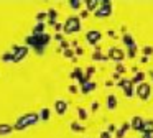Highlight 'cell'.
Instances as JSON below:
<instances>
[{
  "mask_svg": "<svg viewBox=\"0 0 153 138\" xmlns=\"http://www.w3.org/2000/svg\"><path fill=\"white\" fill-rule=\"evenodd\" d=\"M135 94L138 95L140 99H143V100H146V99L150 97V85L146 84V82H140V85L137 87Z\"/></svg>",
  "mask_w": 153,
  "mask_h": 138,
  "instance_id": "1",
  "label": "cell"
},
{
  "mask_svg": "<svg viewBox=\"0 0 153 138\" xmlns=\"http://www.w3.org/2000/svg\"><path fill=\"white\" fill-rule=\"evenodd\" d=\"M123 41H125V45H130V46H132L133 45V41H132V36H123Z\"/></svg>",
  "mask_w": 153,
  "mask_h": 138,
  "instance_id": "8",
  "label": "cell"
},
{
  "mask_svg": "<svg viewBox=\"0 0 153 138\" xmlns=\"http://www.w3.org/2000/svg\"><path fill=\"white\" fill-rule=\"evenodd\" d=\"M132 127L135 128V130H142V127H143V118H140V117H133Z\"/></svg>",
  "mask_w": 153,
  "mask_h": 138,
  "instance_id": "4",
  "label": "cell"
},
{
  "mask_svg": "<svg viewBox=\"0 0 153 138\" xmlns=\"http://www.w3.org/2000/svg\"><path fill=\"white\" fill-rule=\"evenodd\" d=\"M110 58L112 59H117V61H120V59H123V53L120 51V49H110Z\"/></svg>",
  "mask_w": 153,
  "mask_h": 138,
  "instance_id": "3",
  "label": "cell"
},
{
  "mask_svg": "<svg viewBox=\"0 0 153 138\" xmlns=\"http://www.w3.org/2000/svg\"><path fill=\"white\" fill-rule=\"evenodd\" d=\"M142 130L145 131V135H153V120H146V122H143Z\"/></svg>",
  "mask_w": 153,
  "mask_h": 138,
  "instance_id": "2",
  "label": "cell"
},
{
  "mask_svg": "<svg viewBox=\"0 0 153 138\" xmlns=\"http://www.w3.org/2000/svg\"><path fill=\"white\" fill-rule=\"evenodd\" d=\"M102 138H110V135H109V133H104V135H102Z\"/></svg>",
  "mask_w": 153,
  "mask_h": 138,
  "instance_id": "10",
  "label": "cell"
},
{
  "mask_svg": "<svg viewBox=\"0 0 153 138\" xmlns=\"http://www.w3.org/2000/svg\"><path fill=\"white\" fill-rule=\"evenodd\" d=\"M125 95H128V97L132 95V85H130V82L125 85Z\"/></svg>",
  "mask_w": 153,
  "mask_h": 138,
  "instance_id": "7",
  "label": "cell"
},
{
  "mask_svg": "<svg viewBox=\"0 0 153 138\" xmlns=\"http://www.w3.org/2000/svg\"><path fill=\"white\" fill-rule=\"evenodd\" d=\"M143 53H145V54H150V53H153V48H150V46H146V48L143 49Z\"/></svg>",
  "mask_w": 153,
  "mask_h": 138,
  "instance_id": "9",
  "label": "cell"
},
{
  "mask_svg": "<svg viewBox=\"0 0 153 138\" xmlns=\"http://www.w3.org/2000/svg\"><path fill=\"white\" fill-rule=\"evenodd\" d=\"M143 77H145V74H143V72H138V74H137L135 77H133V81H132V82H140V81H143Z\"/></svg>",
  "mask_w": 153,
  "mask_h": 138,
  "instance_id": "5",
  "label": "cell"
},
{
  "mask_svg": "<svg viewBox=\"0 0 153 138\" xmlns=\"http://www.w3.org/2000/svg\"><path fill=\"white\" fill-rule=\"evenodd\" d=\"M109 105H110V108H114L117 105V99L114 97V95H110V97H109Z\"/></svg>",
  "mask_w": 153,
  "mask_h": 138,
  "instance_id": "6",
  "label": "cell"
}]
</instances>
